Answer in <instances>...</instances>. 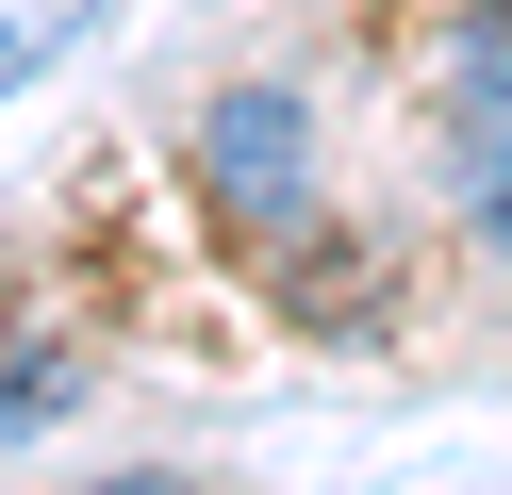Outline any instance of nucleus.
Returning a JSON list of instances; mask_svg holds the SVG:
<instances>
[{"mask_svg": "<svg viewBox=\"0 0 512 495\" xmlns=\"http://www.w3.org/2000/svg\"><path fill=\"white\" fill-rule=\"evenodd\" d=\"M446 132H463V149L512 132V0H479V17L446 33Z\"/></svg>", "mask_w": 512, "mask_h": 495, "instance_id": "nucleus-2", "label": "nucleus"}, {"mask_svg": "<svg viewBox=\"0 0 512 495\" xmlns=\"http://www.w3.org/2000/svg\"><path fill=\"white\" fill-rule=\"evenodd\" d=\"M463 215H479V248L512 264V132H496V149H463Z\"/></svg>", "mask_w": 512, "mask_h": 495, "instance_id": "nucleus-4", "label": "nucleus"}, {"mask_svg": "<svg viewBox=\"0 0 512 495\" xmlns=\"http://www.w3.org/2000/svg\"><path fill=\"white\" fill-rule=\"evenodd\" d=\"M199 182L232 198V231H298L314 215V182H298V99L281 83H232L199 116Z\"/></svg>", "mask_w": 512, "mask_h": 495, "instance_id": "nucleus-1", "label": "nucleus"}, {"mask_svg": "<svg viewBox=\"0 0 512 495\" xmlns=\"http://www.w3.org/2000/svg\"><path fill=\"white\" fill-rule=\"evenodd\" d=\"M50 413H67V347H17V330H0V446L50 429Z\"/></svg>", "mask_w": 512, "mask_h": 495, "instance_id": "nucleus-3", "label": "nucleus"}]
</instances>
